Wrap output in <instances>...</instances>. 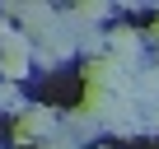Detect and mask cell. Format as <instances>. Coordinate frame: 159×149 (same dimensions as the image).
<instances>
[{
    "instance_id": "cell-6",
    "label": "cell",
    "mask_w": 159,
    "mask_h": 149,
    "mask_svg": "<svg viewBox=\"0 0 159 149\" xmlns=\"http://www.w3.org/2000/svg\"><path fill=\"white\" fill-rule=\"evenodd\" d=\"M145 130H159V107H150V112H145Z\"/></svg>"
},
{
    "instance_id": "cell-8",
    "label": "cell",
    "mask_w": 159,
    "mask_h": 149,
    "mask_svg": "<svg viewBox=\"0 0 159 149\" xmlns=\"http://www.w3.org/2000/svg\"><path fill=\"white\" fill-rule=\"evenodd\" d=\"M98 149H108V144H98Z\"/></svg>"
},
{
    "instance_id": "cell-1",
    "label": "cell",
    "mask_w": 159,
    "mask_h": 149,
    "mask_svg": "<svg viewBox=\"0 0 159 149\" xmlns=\"http://www.w3.org/2000/svg\"><path fill=\"white\" fill-rule=\"evenodd\" d=\"M56 135H61L56 130V112H47V107H28L19 117V126H14V140L19 144H47Z\"/></svg>"
},
{
    "instance_id": "cell-5",
    "label": "cell",
    "mask_w": 159,
    "mask_h": 149,
    "mask_svg": "<svg viewBox=\"0 0 159 149\" xmlns=\"http://www.w3.org/2000/svg\"><path fill=\"white\" fill-rule=\"evenodd\" d=\"M80 19H108V5H94V0L89 5H75V23Z\"/></svg>"
},
{
    "instance_id": "cell-2",
    "label": "cell",
    "mask_w": 159,
    "mask_h": 149,
    "mask_svg": "<svg viewBox=\"0 0 159 149\" xmlns=\"http://www.w3.org/2000/svg\"><path fill=\"white\" fill-rule=\"evenodd\" d=\"M140 51H145V47H140V33H136V28H112V33H108V56L122 61L131 74L140 70Z\"/></svg>"
},
{
    "instance_id": "cell-7",
    "label": "cell",
    "mask_w": 159,
    "mask_h": 149,
    "mask_svg": "<svg viewBox=\"0 0 159 149\" xmlns=\"http://www.w3.org/2000/svg\"><path fill=\"white\" fill-rule=\"evenodd\" d=\"M150 42L159 47V14H154V23H150Z\"/></svg>"
},
{
    "instance_id": "cell-4",
    "label": "cell",
    "mask_w": 159,
    "mask_h": 149,
    "mask_svg": "<svg viewBox=\"0 0 159 149\" xmlns=\"http://www.w3.org/2000/svg\"><path fill=\"white\" fill-rule=\"evenodd\" d=\"M0 112H19V117H24V112H28V107H24V98H19V89H14V84H0Z\"/></svg>"
},
{
    "instance_id": "cell-3",
    "label": "cell",
    "mask_w": 159,
    "mask_h": 149,
    "mask_svg": "<svg viewBox=\"0 0 159 149\" xmlns=\"http://www.w3.org/2000/svg\"><path fill=\"white\" fill-rule=\"evenodd\" d=\"M131 98L140 107H159V65H140L131 74Z\"/></svg>"
}]
</instances>
